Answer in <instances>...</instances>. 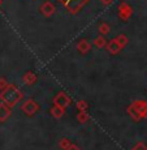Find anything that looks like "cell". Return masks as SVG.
<instances>
[{"mask_svg":"<svg viewBox=\"0 0 147 150\" xmlns=\"http://www.w3.org/2000/svg\"><path fill=\"white\" fill-rule=\"evenodd\" d=\"M63 1H65L67 4H76V3L83 1V0H63ZM85 1H86V0H85Z\"/></svg>","mask_w":147,"mask_h":150,"instance_id":"6da1fadb","label":"cell"}]
</instances>
